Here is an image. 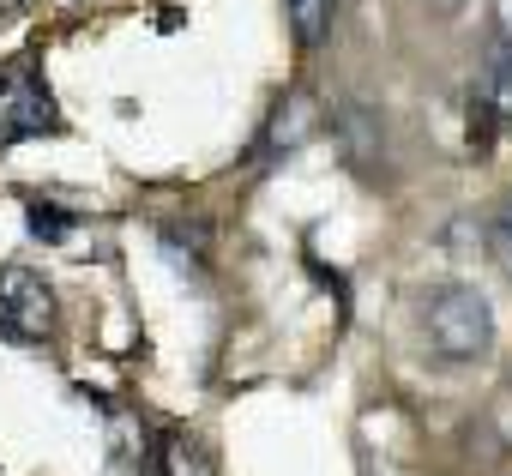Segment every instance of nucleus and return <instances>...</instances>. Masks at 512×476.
Wrapping results in <instances>:
<instances>
[{
    "label": "nucleus",
    "mask_w": 512,
    "mask_h": 476,
    "mask_svg": "<svg viewBox=\"0 0 512 476\" xmlns=\"http://www.w3.org/2000/svg\"><path fill=\"white\" fill-rule=\"evenodd\" d=\"M308 133H314V103H308V97H290V103H278L272 133H266V145H260V151H266V157H272V151H296Z\"/></svg>",
    "instance_id": "nucleus-5"
},
{
    "label": "nucleus",
    "mask_w": 512,
    "mask_h": 476,
    "mask_svg": "<svg viewBox=\"0 0 512 476\" xmlns=\"http://www.w3.org/2000/svg\"><path fill=\"white\" fill-rule=\"evenodd\" d=\"M488 242H494V254H500V266H506V278H512V217L488 229Z\"/></svg>",
    "instance_id": "nucleus-9"
},
{
    "label": "nucleus",
    "mask_w": 512,
    "mask_h": 476,
    "mask_svg": "<svg viewBox=\"0 0 512 476\" xmlns=\"http://www.w3.org/2000/svg\"><path fill=\"white\" fill-rule=\"evenodd\" d=\"M0 332L7 338H49L55 332V296L25 266H0Z\"/></svg>",
    "instance_id": "nucleus-3"
},
{
    "label": "nucleus",
    "mask_w": 512,
    "mask_h": 476,
    "mask_svg": "<svg viewBox=\"0 0 512 476\" xmlns=\"http://www.w3.org/2000/svg\"><path fill=\"white\" fill-rule=\"evenodd\" d=\"M25 223H31V235H37L43 248L73 242V229H79V217H73L67 205H55V199H31V205H25Z\"/></svg>",
    "instance_id": "nucleus-6"
},
{
    "label": "nucleus",
    "mask_w": 512,
    "mask_h": 476,
    "mask_svg": "<svg viewBox=\"0 0 512 476\" xmlns=\"http://www.w3.org/2000/svg\"><path fill=\"white\" fill-rule=\"evenodd\" d=\"M434 7H440V13H452V7H464V0H434Z\"/></svg>",
    "instance_id": "nucleus-10"
},
{
    "label": "nucleus",
    "mask_w": 512,
    "mask_h": 476,
    "mask_svg": "<svg viewBox=\"0 0 512 476\" xmlns=\"http://www.w3.org/2000/svg\"><path fill=\"white\" fill-rule=\"evenodd\" d=\"M157 476H217V464L193 434H163L157 440Z\"/></svg>",
    "instance_id": "nucleus-4"
},
{
    "label": "nucleus",
    "mask_w": 512,
    "mask_h": 476,
    "mask_svg": "<svg viewBox=\"0 0 512 476\" xmlns=\"http://www.w3.org/2000/svg\"><path fill=\"white\" fill-rule=\"evenodd\" d=\"M482 109H488L494 121H512V49L494 55V67H488V79H482Z\"/></svg>",
    "instance_id": "nucleus-8"
},
{
    "label": "nucleus",
    "mask_w": 512,
    "mask_h": 476,
    "mask_svg": "<svg viewBox=\"0 0 512 476\" xmlns=\"http://www.w3.org/2000/svg\"><path fill=\"white\" fill-rule=\"evenodd\" d=\"M332 13H338V0H290V25H296V43H302V49L326 43V31H332Z\"/></svg>",
    "instance_id": "nucleus-7"
},
{
    "label": "nucleus",
    "mask_w": 512,
    "mask_h": 476,
    "mask_svg": "<svg viewBox=\"0 0 512 476\" xmlns=\"http://www.w3.org/2000/svg\"><path fill=\"white\" fill-rule=\"evenodd\" d=\"M43 133H61V109L43 85V67L31 55L0 61V145H25Z\"/></svg>",
    "instance_id": "nucleus-2"
},
{
    "label": "nucleus",
    "mask_w": 512,
    "mask_h": 476,
    "mask_svg": "<svg viewBox=\"0 0 512 476\" xmlns=\"http://www.w3.org/2000/svg\"><path fill=\"white\" fill-rule=\"evenodd\" d=\"M422 326H428V344L446 362H476L494 344V314H488L482 290H470V284H440L422 302Z\"/></svg>",
    "instance_id": "nucleus-1"
}]
</instances>
